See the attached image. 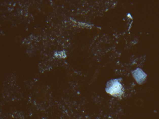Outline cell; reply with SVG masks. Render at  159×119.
Wrapping results in <instances>:
<instances>
[{
	"label": "cell",
	"instance_id": "cell-1",
	"mask_svg": "<svg viewBox=\"0 0 159 119\" xmlns=\"http://www.w3.org/2000/svg\"><path fill=\"white\" fill-rule=\"evenodd\" d=\"M106 92L112 96L120 97L124 93V89L118 79H113L108 81L106 84Z\"/></svg>",
	"mask_w": 159,
	"mask_h": 119
}]
</instances>
